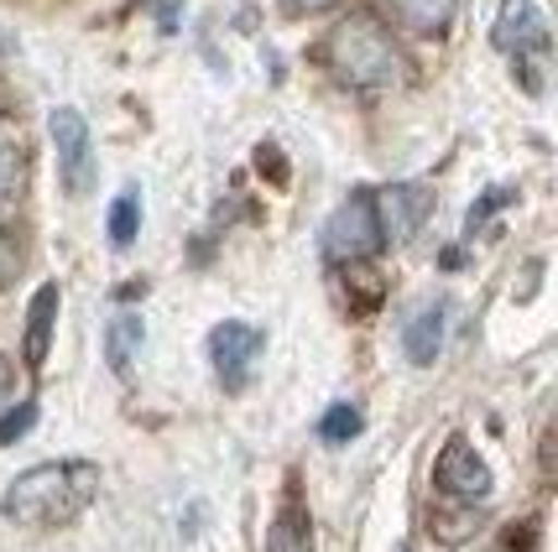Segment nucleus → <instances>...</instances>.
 <instances>
[{"mask_svg":"<svg viewBox=\"0 0 558 552\" xmlns=\"http://www.w3.org/2000/svg\"><path fill=\"white\" fill-rule=\"evenodd\" d=\"M543 42H548V26H543L533 0H507L501 16H496V48H507L522 58V52L543 48Z\"/></svg>","mask_w":558,"mask_h":552,"instance_id":"nucleus-9","label":"nucleus"},{"mask_svg":"<svg viewBox=\"0 0 558 552\" xmlns=\"http://www.w3.org/2000/svg\"><path fill=\"white\" fill-rule=\"evenodd\" d=\"M402 349H408V360L413 365H434L438 349H444V303L434 308H417L408 318V329H402Z\"/></svg>","mask_w":558,"mask_h":552,"instance_id":"nucleus-10","label":"nucleus"},{"mask_svg":"<svg viewBox=\"0 0 558 552\" xmlns=\"http://www.w3.org/2000/svg\"><path fill=\"white\" fill-rule=\"evenodd\" d=\"M355 432H361V412L350 407V402L329 407V412H324V422H318V438H324V443H335V449H340V443H350Z\"/></svg>","mask_w":558,"mask_h":552,"instance_id":"nucleus-16","label":"nucleus"},{"mask_svg":"<svg viewBox=\"0 0 558 552\" xmlns=\"http://www.w3.org/2000/svg\"><path fill=\"white\" fill-rule=\"evenodd\" d=\"M52 318H58V287H37L32 297V308H26V365L37 370V365L48 360V339H52Z\"/></svg>","mask_w":558,"mask_h":552,"instance_id":"nucleus-12","label":"nucleus"},{"mask_svg":"<svg viewBox=\"0 0 558 552\" xmlns=\"http://www.w3.org/2000/svg\"><path fill=\"white\" fill-rule=\"evenodd\" d=\"M470 522H475V511H470V501H464V511H454V516H434V527L444 542H460L464 531H470Z\"/></svg>","mask_w":558,"mask_h":552,"instance_id":"nucleus-19","label":"nucleus"},{"mask_svg":"<svg viewBox=\"0 0 558 552\" xmlns=\"http://www.w3.org/2000/svg\"><path fill=\"white\" fill-rule=\"evenodd\" d=\"M136 224H142V198H136V188H125L121 198L110 204V245L125 250V245L136 241Z\"/></svg>","mask_w":558,"mask_h":552,"instance_id":"nucleus-15","label":"nucleus"},{"mask_svg":"<svg viewBox=\"0 0 558 552\" xmlns=\"http://www.w3.org/2000/svg\"><path fill=\"white\" fill-rule=\"evenodd\" d=\"M267 552H314V531H308V516L288 505L267 531Z\"/></svg>","mask_w":558,"mask_h":552,"instance_id":"nucleus-14","label":"nucleus"},{"mask_svg":"<svg viewBox=\"0 0 558 552\" xmlns=\"http://www.w3.org/2000/svg\"><path fill=\"white\" fill-rule=\"evenodd\" d=\"M434 480L438 490L449 495V501H486L490 495V464L475 454V443L470 438H449L444 443V454L434 464Z\"/></svg>","mask_w":558,"mask_h":552,"instance_id":"nucleus-5","label":"nucleus"},{"mask_svg":"<svg viewBox=\"0 0 558 552\" xmlns=\"http://www.w3.org/2000/svg\"><path fill=\"white\" fill-rule=\"evenodd\" d=\"M371 198H376V219H381V241L391 245L413 241L423 230V219H428V209H434V193L423 183H391V188L371 193Z\"/></svg>","mask_w":558,"mask_h":552,"instance_id":"nucleus-6","label":"nucleus"},{"mask_svg":"<svg viewBox=\"0 0 558 552\" xmlns=\"http://www.w3.org/2000/svg\"><path fill=\"white\" fill-rule=\"evenodd\" d=\"M454 11L460 0H391V16L417 37H444L454 26Z\"/></svg>","mask_w":558,"mask_h":552,"instance_id":"nucleus-11","label":"nucleus"},{"mask_svg":"<svg viewBox=\"0 0 558 552\" xmlns=\"http://www.w3.org/2000/svg\"><path fill=\"white\" fill-rule=\"evenodd\" d=\"M95 484H99L95 464H37L5 490L0 511L16 516L22 527H63L95 501Z\"/></svg>","mask_w":558,"mask_h":552,"instance_id":"nucleus-2","label":"nucleus"},{"mask_svg":"<svg viewBox=\"0 0 558 552\" xmlns=\"http://www.w3.org/2000/svg\"><path fill=\"white\" fill-rule=\"evenodd\" d=\"M142 312H121L116 323H110V334H105V360H110V370L116 376H125L131 370V355H136V344H142Z\"/></svg>","mask_w":558,"mask_h":552,"instance_id":"nucleus-13","label":"nucleus"},{"mask_svg":"<svg viewBox=\"0 0 558 552\" xmlns=\"http://www.w3.org/2000/svg\"><path fill=\"white\" fill-rule=\"evenodd\" d=\"M324 69L350 89H387L397 78H408V58L371 11H355L324 37Z\"/></svg>","mask_w":558,"mask_h":552,"instance_id":"nucleus-1","label":"nucleus"},{"mask_svg":"<svg viewBox=\"0 0 558 552\" xmlns=\"http://www.w3.org/2000/svg\"><path fill=\"white\" fill-rule=\"evenodd\" d=\"M26 136L22 125L11 121V115H0V224H11V219L22 214L26 204Z\"/></svg>","mask_w":558,"mask_h":552,"instance_id":"nucleus-8","label":"nucleus"},{"mask_svg":"<svg viewBox=\"0 0 558 552\" xmlns=\"http://www.w3.org/2000/svg\"><path fill=\"white\" fill-rule=\"evenodd\" d=\"M262 349H267V334H262L256 323H241V318L219 323L215 334H209V360H215V370H219V381L225 385H241L245 370L256 365Z\"/></svg>","mask_w":558,"mask_h":552,"instance_id":"nucleus-7","label":"nucleus"},{"mask_svg":"<svg viewBox=\"0 0 558 552\" xmlns=\"http://www.w3.org/2000/svg\"><path fill=\"white\" fill-rule=\"evenodd\" d=\"M511 198V188H490L486 198H481V204H475V209H470V219H464V230H470V235H475V230H481V224H486V214H496V209H501V204H507Z\"/></svg>","mask_w":558,"mask_h":552,"instance_id":"nucleus-18","label":"nucleus"},{"mask_svg":"<svg viewBox=\"0 0 558 552\" xmlns=\"http://www.w3.org/2000/svg\"><path fill=\"white\" fill-rule=\"evenodd\" d=\"M16 271H22V250H16V241L5 235V224H0V287H5Z\"/></svg>","mask_w":558,"mask_h":552,"instance_id":"nucleus-20","label":"nucleus"},{"mask_svg":"<svg viewBox=\"0 0 558 552\" xmlns=\"http://www.w3.org/2000/svg\"><path fill=\"white\" fill-rule=\"evenodd\" d=\"M5 385H11V365L0 360V391H5Z\"/></svg>","mask_w":558,"mask_h":552,"instance_id":"nucleus-22","label":"nucleus"},{"mask_svg":"<svg viewBox=\"0 0 558 552\" xmlns=\"http://www.w3.org/2000/svg\"><path fill=\"white\" fill-rule=\"evenodd\" d=\"M381 245L387 241H381L376 198H371L365 188H355L340 209L329 214V224H324V256H329V261H340V266H361V261H371Z\"/></svg>","mask_w":558,"mask_h":552,"instance_id":"nucleus-3","label":"nucleus"},{"mask_svg":"<svg viewBox=\"0 0 558 552\" xmlns=\"http://www.w3.org/2000/svg\"><path fill=\"white\" fill-rule=\"evenodd\" d=\"M48 131H52V146H58V177H63V188L78 198V193L89 188V177H95V146H89V121L78 115V110H52L48 115Z\"/></svg>","mask_w":558,"mask_h":552,"instance_id":"nucleus-4","label":"nucleus"},{"mask_svg":"<svg viewBox=\"0 0 558 552\" xmlns=\"http://www.w3.org/2000/svg\"><path fill=\"white\" fill-rule=\"evenodd\" d=\"M32 422H37V402H22L16 412H5V417H0V449H5V443H16Z\"/></svg>","mask_w":558,"mask_h":552,"instance_id":"nucleus-17","label":"nucleus"},{"mask_svg":"<svg viewBox=\"0 0 558 552\" xmlns=\"http://www.w3.org/2000/svg\"><path fill=\"white\" fill-rule=\"evenodd\" d=\"M391 552H413V548H408V542H397V548H391Z\"/></svg>","mask_w":558,"mask_h":552,"instance_id":"nucleus-23","label":"nucleus"},{"mask_svg":"<svg viewBox=\"0 0 558 552\" xmlns=\"http://www.w3.org/2000/svg\"><path fill=\"white\" fill-rule=\"evenodd\" d=\"M501 552H517V548H501Z\"/></svg>","mask_w":558,"mask_h":552,"instance_id":"nucleus-24","label":"nucleus"},{"mask_svg":"<svg viewBox=\"0 0 558 552\" xmlns=\"http://www.w3.org/2000/svg\"><path fill=\"white\" fill-rule=\"evenodd\" d=\"M288 11H298V16H314V11H329L335 0H282Z\"/></svg>","mask_w":558,"mask_h":552,"instance_id":"nucleus-21","label":"nucleus"}]
</instances>
